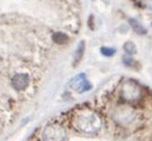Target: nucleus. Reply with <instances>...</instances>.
<instances>
[{
    "instance_id": "obj_11",
    "label": "nucleus",
    "mask_w": 152,
    "mask_h": 141,
    "mask_svg": "<svg viewBox=\"0 0 152 141\" xmlns=\"http://www.w3.org/2000/svg\"><path fill=\"white\" fill-rule=\"evenodd\" d=\"M101 53L104 56H113L114 54H115V49H114V48H109V47H102L101 48Z\"/></svg>"
},
{
    "instance_id": "obj_10",
    "label": "nucleus",
    "mask_w": 152,
    "mask_h": 141,
    "mask_svg": "<svg viewBox=\"0 0 152 141\" xmlns=\"http://www.w3.org/2000/svg\"><path fill=\"white\" fill-rule=\"evenodd\" d=\"M124 49H125V52H126L127 54H131V55L137 52L135 44H134L133 42H131V41H128V42H126V43L124 44Z\"/></svg>"
},
{
    "instance_id": "obj_7",
    "label": "nucleus",
    "mask_w": 152,
    "mask_h": 141,
    "mask_svg": "<svg viewBox=\"0 0 152 141\" xmlns=\"http://www.w3.org/2000/svg\"><path fill=\"white\" fill-rule=\"evenodd\" d=\"M129 24H131L132 29H133L137 33H139V35H145V33H146V29H145V28H144L137 19L131 18V19H129Z\"/></svg>"
},
{
    "instance_id": "obj_4",
    "label": "nucleus",
    "mask_w": 152,
    "mask_h": 141,
    "mask_svg": "<svg viewBox=\"0 0 152 141\" xmlns=\"http://www.w3.org/2000/svg\"><path fill=\"white\" fill-rule=\"evenodd\" d=\"M71 85H72V87H73L75 91L79 92V93L86 92V91H89V90L92 87L91 84L86 80V77H85L84 73H82V74H79V76L75 77V78L72 80Z\"/></svg>"
},
{
    "instance_id": "obj_2",
    "label": "nucleus",
    "mask_w": 152,
    "mask_h": 141,
    "mask_svg": "<svg viewBox=\"0 0 152 141\" xmlns=\"http://www.w3.org/2000/svg\"><path fill=\"white\" fill-rule=\"evenodd\" d=\"M66 139V130L58 123L48 124L42 132V141H64Z\"/></svg>"
},
{
    "instance_id": "obj_9",
    "label": "nucleus",
    "mask_w": 152,
    "mask_h": 141,
    "mask_svg": "<svg viewBox=\"0 0 152 141\" xmlns=\"http://www.w3.org/2000/svg\"><path fill=\"white\" fill-rule=\"evenodd\" d=\"M53 40H54V42L58 43V44H64V43H66V42L68 41V37L66 36L64 32H55V33L53 35Z\"/></svg>"
},
{
    "instance_id": "obj_3",
    "label": "nucleus",
    "mask_w": 152,
    "mask_h": 141,
    "mask_svg": "<svg viewBox=\"0 0 152 141\" xmlns=\"http://www.w3.org/2000/svg\"><path fill=\"white\" fill-rule=\"evenodd\" d=\"M121 94L126 100H135L140 97L141 91H140V87L134 81H127L121 89Z\"/></svg>"
},
{
    "instance_id": "obj_5",
    "label": "nucleus",
    "mask_w": 152,
    "mask_h": 141,
    "mask_svg": "<svg viewBox=\"0 0 152 141\" xmlns=\"http://www.w3.org/2000/svg\"><path fill=\"white\" fill-rule=\"evenodd\" d=\"M29 76L25 73H17L13 78H12V86L16 90H24L25 87H28L29 85Z\"/></svg>"
},
{
    "instance_id": "obj_1",
    "label": "nucleus",
    "mask_w": 152,
    "mask_h": 141,
    "mask_svg": "<svg viewBox=\"0 0 152 141\" xmlns=\"http://www.w3.org/2000/svg\"><path fill=\"white\" fill-rule=\"evenodd\" d=\"M73 126L82 133L92 134L99 130V128L102 127V120L95 111L84 109L77 113V115L74 116Z\"/></svg>"
},
{
    "instance_id": "obj_6",
    "label": "nucleus",
    "mask_w": 152,
    "mask_h": 141,
    "mask_svg": "<svg viewBox=\"0 0 152 141\" xmlns=\"http://www.w3.org/2000/svg\"><path fill=\"white\" fill-rule=\"evenodd\" d=\"M135 117V113L133 109H131L129 107H120V109L118 110L116 115H115V120L118 122H120V120H125L126 118V122L129 123L131 121H133V118Z\"/></svg>"
},
{
    "instance_id": "obj_12",
    "label": "nucleus",
    "mask_w": 152,
    "mask_h": 141,
    "mask_svg": "<svg viewBox=\"0 0 152 141\" xmlns=\"http://www.w3.org/2000/svg\"><path fill=\"white\" fill-rule=\"evenodd\" d=\"M124 63H125L126 66H133L134 61H133L131 57H124Z\"/></svg>"
},
{
    "instance_id": "obj_8",
    "label": "nucleus",
    "mask_w": 152,
    "mask_h": 141,
    "mask_svg": "<svg viewBox=\"0 0 152 141\" xmlns=\"http://www.w3.org/2000/svg\"><path fill=\"white\" fill-rule=\"evenodd\" d=\"M84 48H85V43H84V41H82V42L79 43L78 48H77V52H75V54H74V65H77V63L80 61V59L83 57Z\"/></svg>"
}]
</instances>
